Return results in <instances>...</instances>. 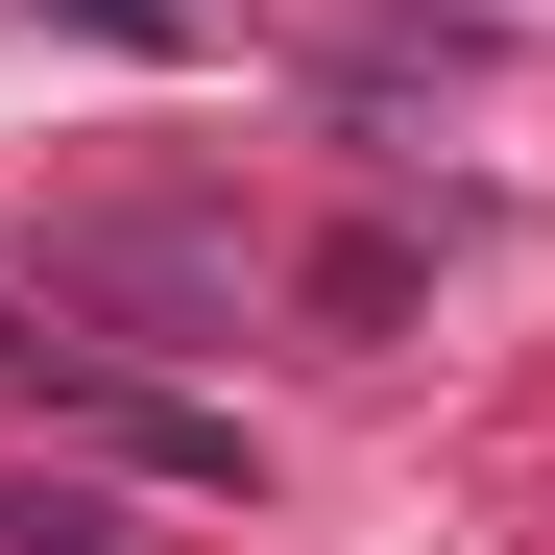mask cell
Segmentation results:
<instances>
[{
	"mask_svg": "<svg viewBox=\"0 0 555 555\" xmlns=\"http://www.w3.org/2000/svg\"><path fill=\"white\" fill-rule=\"evenodd\" d=\"M0 555H98V507H49V483H25V507H0Z\"/></svg>",
	"mask_w": 555,
	"mask_h": 555,
	"instance_id": "cell-1",
	"label": "cell"
}]
</instances>
